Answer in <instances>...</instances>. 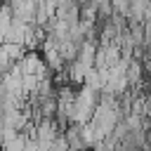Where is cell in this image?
Listing matches in <instances>:
<instances>
[{
  "label": "cell",
  "mask_w": 151,
  "mask_h": 151,
  "mask_svg": "<svg viewBox=\"0 0 151 151\" xmlns=\"http://www.w3.org/2000/svg\"><path fill=\"white\" fill-rule=\"evenodd\" d=\"M0 50H2V40H0Z\"/></svg>",
  "instance_id": "cell-5"
},
{
  "label": "cell",
  "mask_w": 151,
  "mask_h": 151,
  "mask_svg": "<svg viewBox=\"0 0 151 151\" xmlns=\"http://www.w3.org/2000/svg\"><path fill=\"white\" fill-rule=\"evenodd\" d=\"M12 66H14V61L9 59V54H7L5 50H0V76H2V73H7Z\"/></svg>",
  "instance_id": "cell-2"
},
{
  "label": "cell",
  "mask_w": 151,
  "mask_h": 151,
  "mask_svg": "<svg viewBox=\"0 0 151 151\" xmlns=\"http://www.w3.org/2000/svg\"><path fill=\"white\" fill-rule=\"evenodd\" d=\"M2 50L9 54V59L12 61H21L24 57H26V45H21V42H2Z\"/></svg>",
  "instance_id": "cell-1"
},
{
  "label": "cell",
  "mask_w": 151,
  "mask_h": 151,
  "mask_svg": "<svg viewBox=\"0 0 151 151\" xmlns=\"http://www.w3.org/2000/svg\"><path fill=\"white\" fill-rule=\"evenodd\" d=\"M2 12H5V5H2V2H0V17H2Z\"/></svg>",
  "instance_id": "cell-4"
},
{
  "label": "cell",
  "mask_w": 151,
  "mask_h": 151,
  "mask_svg": "<svg viewBox=\"0 0 151 151\" xmlns=\"http://www.w3.org/2000/svg\"><path fill=\"white\" fill-rule=\"evenodd\" d=\"M5 92V83H2V76H0V94Z\"/></svg>",
  "instance_id": "cell-3"
},
{
  "label": "cell",
  "mask_w": 151,
  "mask_h": 151,
  "mask_svg": "<svg viewBox=\"0 0 151 151\" xmlns=\"http://www.w3.org/2000/svg\"><path fill=\"white\" fill-rule=\"evenodd\" d=\"M0 2H5V0H0Z\"/></svg>",
  "instance_id": "cell-6"
}]
</instances>
